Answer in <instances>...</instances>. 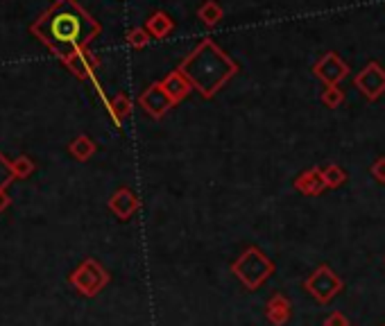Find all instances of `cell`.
I'll use <instances>...</instances> for the list:
<instances>
[{
  "mask_svg": "<svg viewBox=\"0 0 385 326\" xmlns=\"http://www.w3.org/2000/svg\"><path fill=\"white\" fill-rule=\"evenodd\" d=\"M71 152L75 154L77 159H89L91 154L96 152V145H94V141H91V138H87V136H80L77 138V141L71 145Z\"/></svg>",
  "mask_w": 385,
  "mask_h": 326,
  "instance_id": "cell-18",
  "label": "cell"
},
{
  "mask_svg": "<svg viewBox=\"0 0 385 326\" xmlns=\"http://www.w3.org/2000/svg\"><path fill=\"white\" fill-rule=\"evenodd\" d=\"M304 288L318 304H329V301H333L336 294L342 290V279L329 265H320L304 281Z\"/></svg>",
  "mask_w": 385,
  "mask_h": 326,
  "instance_id": "cell-4",
  "label": "cell"
},
{
  "mask_svg": "<svg viewBox=\"0 0 385 326\" xmlns=\"http://www.w3.org/2000/svg\"><path fill=\"white\" fill-rule=\"evenodd\" d=\"M32 34L57 57L68 59L94 41L100 34V25L75 0H57L32 25Z\"/></svg>",
  "mask_w": 385,
  "mask_h": 326,
  "instance_id": "cell-1",
  "label": "cell"
},
{
  "mask_svg": "<svg viewBox=\"0 0 385 326\" xmlns=\"http://www.w3.org/2000/svg\"><path fill=\"white\" fill-rule=\"evenodd\" d=\"M322 105L329 107V109H338L342 102H344V91L338 87V84H331V87H327V91L322 93Z\"/></svg>",
  "mask_w": 385,
  "mask_h": 326,
  "instance_id": "cell-17",
  "label": "cell"
},
{
  "mask_svg": "<svg viewBox=\"0 0 385 326\" xmlns=\"http://www.w3.org/2000/svg\"><path fill=\"white\" fill-rule=\"evenodd\" d=\"M138 105L145 109V113H150L152 118H164V116L175 107L173 98L168 96L166 89L161 87V82H154L143 91V96L138 98Z\"/></svg>",
  "mask_w": 385,
  "mask_h": 326,
  "instance_id": "cell-7",
  "label": "cell"
},
{
  "mask_svg": "<svg viewBox=\"0 0 385 326\" xmlns=\"http://www.w3.org/2000/svg\"><path fill=\"white\" fill-rule=\"evenodd\" d=\"M322 175H324L327 188H340V186L346 182V173L338 166V163H329L327 168H322Z\"/></svg>",
  "mask_w": 385,
  "mask_h": 326,
  "instance_id": "cell-16",
  "label": "cell"
},
{
  "mask_svg": "<svg viewBox=\"0 0 385 326\" xmlns=\"http://www.w3.org/2000/svg\"><path fill=\"white\" fill-rule=\"evenodd\" d=\"M353 84H356V89L363 93L369 102H374V100H379L385 93V68L376 64V61H369L363 71L356 75Z\"/></svg>",
  "mask_w": 385,
  "mask_h": 326,
  "instance_id": "cell-5",
  "label": "cell"
},
{
  "mask_svg": "<svg viewBox=\"0 0 385 326\" xmlns=\"http://www.w3.org/2000/svg\"><path fill=\"white\" fill-rule=\"evenodd\" d=\"M313 73L318 75L327 87H331V84H340L344 77L349 75V64L342 61V57L338 52H327L315 61Z\"/></svg>",
  "mask_w": 385,
  "mask_h": 326,
  "instance_id": "cell-6",
  "label": "cell"
},
{
  "mask_svg": "<svg viewBox=\"0 0 385 326\" xmlns=\"http://www.w3.org/2000/svg\"><path fill=\"white\" fill-rule=\"evenodd\" d=\"M64 61L77 77H82V80H84V77H94V71L98 68V59L87 48L77 50L75 54H71V57L64 59Z\"/></svg>",
  "mask_w": 385,
  "mask_h": 326,
  "instance_id": "cell-10",
  "label": "cell"
},
{
  "mask_svg": "<svg viewBox=\"0 0 385 326\" xmlns=\"http://www.w3.org/2000/svg\"><path fill=\"white\" fill-rule=\"evenodd\" d=\"M324 326H349V320H346V317L342 315V313H331L327 320H324Z\"/></svg>",
  "mask_w": 385,
  "mask_h": 326,
  "instance_id": "cell-21",
  "label": "cell"
},
{
  "mask_svg": "<svg viewBox=\"0 0 385 326\" xmlns=\"http://www.w3.org/2000/svg\"><path fill=\"white\" fill-rule=\"evenodd\" d=\"M231 272L248 290L261 288L270 276L274 274V263L258 247H248L231 265Z\"/></svg>",
  "mask_w": 385,
  "mask_h": 326,
  "instance_id": "cell-3",
  "label": "cell"
},
{
  "mask_svg": "<svg viewBox=\"0 0 385 326\" xmlns=\"http://www.w3.org/2000/svg\"><path fill=\"white\" fill-rule=\"evenodd\" d=\"M161 87L166 89V93L173 98V102H175V105H177V102H182V100L186 98L188 93L192 91L190 82L186 80V75H184V73L179 71V68H177V71H173L170 75L166 77V80H161Z\"/></svg>",
  "mask_w": 385,
  "mask_h": 326,
  "instance_id": "cell-9",
  "label": "cell"
},
{
  "mask_svg": "<svg viewBox=\"0 0 385 326\" xmlns=\"http://www.w3.org/2000/svg\"><path fill=\"white\" fill-rule=\"evenodd\" d=\"M179 71L186 75L190 87L202 98H213L225 84L238 73L236 61L225 50H220L211 39H204L179 64Z\"/></svg>",
  "mask_w": 385,
  "mask_h": 326,
  "instance_id": "cell-2",
  "label": "cell"
},
{
  "mask_svg": "<svg viewBox=\"0 0 385 326\" xmlns=\"http://www.w3.org/2000/svg\"><path fill=\"white\" fill-rule=\"evenodd\" d=\"M16 170L23 175V173H28V170H32V163H28L25 159H21V161H16Z\"/></svg>",
  "mask_w": 385,
  "mask_h": 326,
  "instance_id": "cell-22",
  "label": "cell"
},
{
  "mask_svg": "<svg viewBox=\"0 0 385 326\" xmlns=\"http://www.w3.org/2000/svg\"><path fill=\"white\" fill-rule=\"evenodd\" d=\"M107 107H109V113L113 116V120L118 122H122V118H127L129 113H132V100H129L127 96H116L111 102H107Z\"/></svg>",
  "mask_w": 385,
  "mask_h": 326,
  "instance_id": "cell-15",
  "label": "cell"
},
{
  "mask_svg": "<svg viewBox=\"0 0 385 326\" xmlns=\"http://www.w3.org/2000/svg\"><path fill=\"white\" fill-rule=\"evenodd\" d=\"M295 188L306 197H315V195H320L322 191H327V182H324V175H322V168H311L299 175L295 180Z\"/></svg>",
  "mask_w": 385,
  "mask_h": 326,
  "instance_id": "cell-8",
  "label": "cell"
},
{
  "mask_svg": "<svg viewBox=\"0 0 385 326\" xmlns=\"http://www.w3.org/2000/svg\"><path fill=\"white\" fill-rule=\"evenodd\" d=\"M290 315H292L290 301H288L286 297H283V294H274V297L267 301V306H265V317H267L270 324H274V326L288 324Z\"/></svg>",
  "mask_w": 385,
  "mask_h": 326,
  "instance_id": "cell-11",
  "label": "cell"
},
{
  "mask_svg": "<svg viewBox=\"0 0 385 326\" xmlns=\"http://www.w3.org/2000/svg\"><path fill=\"white\" fill-rule=\"evenodd\" d=\"M383 326H385V324H383Z\"/></svg>",
  "mask_w": 385,
  "mask_h": 326,
  "instance_id": "cell-23",
  "label": "cell"
},
{
  "mask_svg": "<svg viewBox=\"0 0 385 326\" xmlns=\"http://www.w3.org/2000/svg\"><path fill=\"white\" fill-rule=\"evenodd\" d=\"M150 39L152 36L148 34V30L145 28H134L127 32V43L132 45V48H143V45H148Z\"/></svg>",
  "mask_w": 385,
  "mask_h": 326,
  "instance_id": "cell-19",
  "label": "cell"
},
{
  "mask_svg": "<svg viewBox=\"0 0 385 326\" xmlns=\"http://www.w3.org/2000/svg\"><path fill=\"white\" fill-rule=\"evenodd\" d=\"M173 28H175V21L168 17L166 12H154L148 19V25H145V30H148V34L152 39H166L173 32Z\"/></svg>",
  "mask_w": 385,
  "mask_h": 326,
  "instance_id": "cell-13",
  "label": "cell"
},
{
  "mask_svg": "<svg viewBox=\"0 0 385 326\" xmlns=\"http://www.w3.org/2000/svg\"><path fill=\"white\" fill-rule=\"evenodd\" d=\"M109 206H111V211L120 217V220H127V217L134 215V211L138 208V199H136V195L129 188H120L111 197Z\"/></svg>",
  "mask_w": 385,
  "mask_h": 326,
  "instance_id": "cell-12",
  "label": "cell"
},
{
  "mask_svg": "<svg viewBox=\"0 0 385 326\" xmlns=\"http://www.w3.org/2000/svg\"><path fill=\"white\" fill-rule=\"evenodd\" d=\"M222 14H225V12H222V7L215 3V0H206V3L197 10V17H199V21H202L206 28L218 25V23L222 21Z\"/></svg>",
  "mask_w": 385,
  "mask_h": 326,
  "instance_id": "cell-14",
  "label": "cell"
},
{
  "mask_svg": "<svg viewBox=\"0 0 385 326\" xmlns=\"http://www.w3.org/2000/svg\"><path fill=\"white\" fill-rule=\"evenodd\" d=\"M372 177H374L376 182L385 184V157L376 159V163H374V166H372Z\"/></svg>",
  "mask_w": 385,
  "mask_h": 326,
  "instance_id": "cell-20",
  "label": "cell"
}]
</instances>
